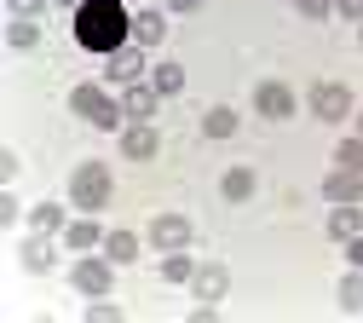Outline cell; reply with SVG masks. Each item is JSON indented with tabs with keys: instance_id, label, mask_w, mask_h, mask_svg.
<instances>
[{
	"instance_id": "ffe728a7",
	"label": "cell",
	"mask_w": 363,
	"mask_h": 323,
	"mask_svg": "<svg viewBox=\"0 0 363 323\" xmlns=\"http://www.w3.org/2000/svg\"><path fill=\"white\" fill-rule=\"evenodd\" d=\"M29 225H35V231H47V237H58L69 219H64V208H58V202H35V208H29Z\"/></svg>"
},
{
	"instance_id": "5b68a950",
	"label": "cell",
	"mask_w": 363,
	"mask_h": 323,
	"mask_svg": "<svg viewBox=\"0 0 363 323\" xmlns=\"http://www.w3.org/2000/svg\"><path fill=\"white\" fill-rule=\"evenodd\" d=\"M311 116H317V121H346V116H352V87L317 81V87H311Z\"/></svg>"
},
{
	"instance_id": "6da1fadb",
	"label": "cell",
	"mask_w": 363,
	"mask_h": 323,
	"mask_svg": "<svg viewBox=\"0 0 363 323\" xmlns=\"http://www.w3.org/2000/svg\"><path fill=\"white\" fill-rule=\"evenodd\" d=\"M75 40L86 46V53H116V46L133 40V18L121 0H81L75 6Z\"/></svg>"
},
{
	"instance_id": "44dd1931",
	"label": "cell",
	"mask_w": 363,
	"mask_h": 323,
	"mask_svg": "<svg viewBox=\"0 0 363 323\" xmlns=\"http://www.w3.org/2000/svg\"><path fill=\"white\" fill-rule=\"evenodd\" d=\"M162 277H167V283H191V277H196V260H191L185 248H173V254H162Z\"/></svg>"
},
{
	"instance_id": "7402d4cb",
	"label": "cell",
	"mask_w": 363,
	"mask_h": 323,
	"mask_svg": "<svg viewBox=\"0 0 363 323\" xmlns=\"http://www.w3.org/2000/svg\"><path fill=\"white\" fill-rule=\"evenodd\" d=\"M156 92H162V99H179V92H185V64H156Z\"/></svg>"
},
{
	"instance_id": "7a4b0ae2",
	"label": "cell",
	"mask_w": 363,
	"mask_h": 323,
	"mask_svg": "<svg viewBox=\"0 0 363 323\" xmlns=\"http://www.w3.org/2000/svg\"><path fill=\"white\" fill-rule=\"evenodd\" d=\"M110 191H116V179H110L104 162H81V168L69 173V208H81V214L110 208Z\"/></svg>"
},
{
	"instance_id": "9a60e30c",
	"label": "cell",
	"mask_w": 363,
	"mask_h": 323,
	"mask_svg": "<svg viewBox=\"0 0 363 323\" xmlns=\"http://www.w3.org/2000/svg\"><path fill=\"white\" fill-rule=\"evenodd\" d=\"M254 185H259V179H254V168H242V162H237V168H225L219 197H225V202H248V197H254Z\"/></svg>"
},
{
	"instance_id": "ac0fdd59",
	"label": "cell",
	"mask_w": 363,
	"mask_h": 323,
	"mask_svg": "<svg viewBox=\"0 0 363 323\" xmlns=\"http://www.w3.org/2000/svg\"><path fill=\"white\" fill-rule=\"evenodd\" d=\"M133 40H139V46H162L167 40V18L162 12H139V18H133Z\"/></svg>"
},
{
	"instance_id": "836d02e7",
	"label": "cell",
	"mask_w": 363,
	"mask_h": 323,
	"mask_svg": "<svg viewBox=\"0 0 363 323\" xmlns=\"http://www.w3.org/2000/svg\"><path fill=\"white\" fill-rule=\"evenodd\" d=\"M52 6H69V12H75V6H81V0H52Z\"/></svg>"
},
{
	"instance_id": "277c9868",
	"label": "cell",
	"mask_w": 363,
	"mask_h": 323,
	"mask_svg": "<svg viewBox=\"0 0 363 323\" xmlns=\"http://www.w3.org/2000/svg\"><path fill=\"white\" fill-rule=\"evenodd\" d=\"M69 283H75L81 295H110V283H116V260H110V254H81L75 271H69Z\"/></svg>"
},
{
	"instance_id": "83f0119b",
	"label": "cell",
	"mask_w": 363,
	"mask_h": 323,
	"mask_svg": "<svg viewBox=\"0 0 363 323\" xmlns=\"http://www.w3.org/2000/svg\"><path fill=\"white\" fill-rule=\"evenodd\" d=\"M18 214H23V202H18V197H12V191H0V219H6V225H12V219H18Z\"/></svg>"
},
{
	"instance_id": "8fae6325",
	"label": "cell",
	"mask_w": 363,
	"mask_h": 323,
	"mask_svg": "<svg viewBox=\"0 0 363 323\" xmlns=\"http://www.w3.org/2000/svg\"><path fill=\"white\" fill-rule=\"evenodd\" d=\"M156 104H162L156 81H133V87L121 92V110H127V121H150V116H156Z\"/></svg>"
},
{
	"instance_id": "cb8c5ba5",
	"label": "cell",
	"mask_w": 363,
	"mask_h": 323,
	"mask_svg": "<svg viewBox=\"0 0 363 323\" xmlns=\"http://www.w3.org/2000/svg\"><path fill=\"white\" fill-rule=\"evenodd\" d=\"M6 40L18 46V53H29V46H40V23H35V18H12V29H6Z\"/></svg>"
},
{
	"instance_id": "d6986e66",
	"label": "cell",
	"mask_w": 363,
	"mask_h": 323,
	"mask_svg": "<svg viewBox=\"0 0 363 323\" xmlns=\"http://www.w3.org/2000/svg\"><path fill=\"white\" fill-rule=\"evenodd\" d=\"M104 254H110L116 265H133V260H139V237H133V231H110V237H104Z\"/></svg>"
},
{
	"instance_id": "4dcf8cb0",
	"label": "cell",
	"mask_w": 363,
	"mask_h": 323,
	"mask_svg": "<svg viewBox=\"0 0 363 323\" xmlns=\"http://www.w3.org/2000/svg\"><path fill=\"white\" fill-rule=\"evenodd\" d=\"M346 260L363 271V231H357V237H346Z\"/></svg>"
},
{
	"instance_id": "2e32d148",
	"label": "cell",
	"mask_w": 363,
	"mask_h": 323,
	"mask_svg": "<svg viewBox=\"0 0 363 323\" xmlns=\"http://www.w3.org/2000/svg\"><path fill=\"white\" fill-rule=\"evenodd\" d=\"M18 254H23V271H52V243H47V231L23 237V243H18Z\"/></svg>"
},
{
	"instance_id": "9c48e42d",
	"label": "cell",
	"mask_w": 363,
	"mask_h": 323,
	"mask_svg": "<svg viewBox=\"0 0 363 323\" xmlns=\"http://www.w3.org/2000/svg\"><path fill=\"white\" fill-rule=\"evenodd\" d=\"M104 237H110V231L99 225V214H81V219H69V225H64V243H69L75 254H93V248H104Z\"/></svg>"
},
{
	"instance_id": "30bf717a",
	"label": "cell",
	"mask_w": 363,
	"mask_h": 323,
	"mask_svg": "<svg viewBox=\"0 0 363 323\" xmlns=\"http://www.w3.org/2000/svg\"><path fill=\"white\" fill-rule=\"evenodd\" d=\"M156 150H162V138H156V127H150V121L121 127V156H127V162H150Z\"/></svg>"
},
{
	"instance_id": "d4e9b609",
	"label": "cell",
	"mask_w": 363,
	"mask_h": 323,
	"mask_svg": "<svg viewBox=\"0 0 363 323\" xmlns=\"http://www.w3.org/2000/svg\"><path fill=\"white\" fill-rule=\"evenodd\" d=\"M335 168L363 173V133H357V138H340V145H335Z\"/></svg>"
},
{
	"instance_id": "4fadbf2b",
	"label": "cell",
	"mask_w": 363,
	"mask_h": 323,
	"mask_svg": "<svg viewBox=\"0 0 363 323\" xmlns=\"http://www.w3.org/2000/svg\"><path fill=\"white\" fill-rule=\"evenodd\" d=\"M323 197L329 202H363V173H352V168L323 173Z\"/></svg>"
},
{
	"instance_id": "7c38bea8",
	"label": "cell",
	"mask_w": 363,
	"mask_h": 323,
	"mask_svg": "<svg viewBox=\"0 0 363 323\" xmlns=\"http://www.w3.org/2000/svg\"><path fill=\"white\" fill-rule=\"evenodd\" d=\"M191 289H196V300H208V306H213V300H225V289H231V271H225L219 260H213V265H196Z\"/></svg>"
},
{
	"instance_id": "1f68e13d",
	"label": "cell",
	"mask_w": 363,
	"mask_h": 323,
	"mask_svg": "<svg viewBox=\"0 0 363 323\" xmlns=\"http://www.w3.org/2000/svg\"><path fill=\"white\" fill-rule=\"evenodd\" d=\"M6 6H12V12H18V18H35V12H40V6H47V0H6Z\"/></svg>"
},
{
	"instance_id": "8992f818",
	"label": "cell",
	"mask_w": 363,
	"mask_h": 323,
	"mask_svg": "<svg viewBox=\"0 0 363 323\" xmlns=\"http://www.w3.org/2000/svg\"><path fill=\"white\" fill-rule=\"evenodd\" d=\"M254 110H259L265 121H289V116H294V87H289V81H259V87H254Z\"/></svg>"
},
{
	"instance_id": "ba28073f",
	"label": "cell",
	"mask_w": 363,
	"mask_h": 323,
	"mask_svg": "<svg viewBox=\"0 0 363 323\" xmlns=\"http://www.w3.org/2000/svg\"><path fill=\"white\" fill-rule=\"evenodd\" d=\"M116 87H133V81H139L145 75V46L139 40H127V46H116V53H110V70H104Z\"/></svg>"
},
{
	"instance_id": "d590c367",
	"label": "cell",
	"mask_w": 363,
	"mask_h": 323,
	"mask_svg": "<svg viewBox=\"0 0 363 323\" xmlns=\"http://www.w3.org/2000/svg\"><path fill=\"white\" fill-rule=\"evenodd\" d=\"M357 40H363V29H357Z\"/></svg>"
},
{
	"instance_id": "f1b7e54d",
	"label": "cell",
	"mask_w": 363,
	"mask_h": 323,
	"mask_svg": "<svg viewBox=\"0 0 363 323\" xmlns=\"http://www.w3.org/2000/svg\"><path fill=\"white\" fill-rule=\"evenodd\" d=\"M300 12H306V18H329L335 0H300Z\"/></svg>"
},
{
	"instance_id": "e0dca14e",
	"label": "cell",
	"mask_w": 363,
	"mask_h": 323,
	"mask_svg": "<svg viewBox=\"0 0 363 323\" xmlns=\"http://www.w3.org/2000/svg\"><path fill=\"white\" fill-rule=\"evenodd\" d=\"M237 127H242V116H237L231 104H213V110L202 116V133H208V138H231Z\"/></svg>"
},
{
	"instance_id": "52a82bcc",
	"label": "cell",
	"mask_w": 363,
	"mask_h": 323,
	"mask_svg": "<svg viewBox=\"0 0 363 323\" xmlns=\"http://www.w3.org/2000/svg\"><path fill=\"white\" fill-rule=\"evenodd\" d=\"M150 243H156L162 254L191 248V219H185V214H156V219H150Z\"/></svg>"
},
{
	"instance_id": "e575fe53",
	"label": "cell",
	"mask_w": 363,
	"mask_h": 323,
	"mask_svg": "<svg viewBox=\"0 0 363 323\" xmlns=\"http://www.w3.org/2000/svg\"><path fill=\"white\" fill-rule=\"evenodd\" d=\"M357 133H363V110H357Z\"/></svg>"
},
{
	"instance_id": "d6a6232c",
	"label": "cell",
	"mask_w": 363,
	"mask_h": 323,
	"mask_svg": "<svg viewBox=\"0 0 363 323\" xmlns=\"http://www.w3.org/2000/svg\"><path fill=\"white\" fill-rule=\"evenodd\" d=\"M167 6H173V12H196L202 0H167Z\"/></svg>"
},
{
	"instance_id": "603a6c76",
	"label": "cell",
	"mask_w": 363,
	"mask_h": 323,
	"mask_svg": "<svg viewBox=\"0 0 363 323\" xmlns=\"http://www.w3.org/2000/svg\"><path fill=\"white\" fill-rule=\"evenodd\" d=\"M340 312H363V271L357 265L340 277Z\"/></svg>"
},
{
	"instance_id": "484cf974",
	"label": "cell",
	"mask_w": 363,
	"mask_h": 323,
	"mask_svg": "<svg viewBox=\"0 0 363 323\" xmlns=\"http://www.w3.org/2000/svg\"><path fill=\"white\" fill-rule=\"evenodd\" d=\"M86 323H121V306H110L104 295H93V306H86Z\"/></svg>"
},
{
	"instance_id": "5bb4252c",
	"label": "cell",
	"mask_w": 363,
	"mask_h": 323,
	"mask_svg": "<svg viewBox=\"0 0 363 323\" xmlns=\"http://www.w3.org/2000/svg\"><path fill=\"white\" fill-rule=\"evenodd\" d=\"M357 231H363V208L357 202H335L329 208V237L346 243V237H357Z\"/></svg>"
},
{
	"instance_id": "3957f363",
	"label": "cell",
	"mask_w": 363,
	"mask_h": 323,
	"mask_svg": "<svg viewBox=\"0 0 363 323\" xmlns=\"http://www.w3.org/2000/svg\"><path fill=\"white\" fill-rule=\"evenodd\" d=\"M69 110L81 116V121H93V127H104V133H116L121 127V104L110 99V92L104 87H93V81H81V87H69Z\"/></svg>"
},
{
	"instance_id": "f546056e",
	"label": "cell",
	"mask_w": 363,
	"mask_h": 323,
	"mask_svg": "<svg viewBox=\"0 0 363 323\" xmlns=\"http://www.w3.org/2000/svg\"><path fill=\"white\" fill-rule=\"evenodd\" d=\"M335 12L352 18V23H363V0H335Z\"/></svg>"
},
{
	"instance_id": "4316f807",
	"label": "cell",
	"mask_w": 363,
	"mask_h": 323,
	"mask_svg": "<svg viewBox=\"0 0 363 323\" xmlns=\"http://www.w3.org/2000/svg\"><path fill=\"white\" fill-rule=\"evenodd\" d=\"M18 168H23V162H18V150H0V185H12V179H18Z\"/></svg>"
}]
</instances>
